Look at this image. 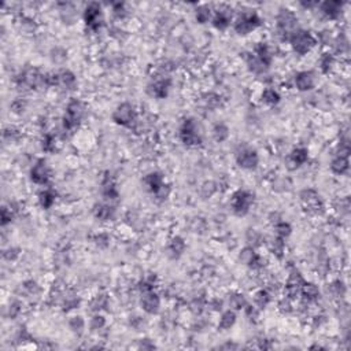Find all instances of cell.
Returning <instances> with one entry per match:
<instances>
[{"label":"cell","instance_id":"obj_27","mask_svg":"<svg viewBox=\"0 0 351 351\" xmlns=\"http://www.w3.org/2000/svg\"><path fill=\"white\" fill-rule=\"evenodd\" d=\"M272 298H273V294H272L271 291L268 290V288H261V290H258L254 294V305L259 310H262V309H265L272 302Z\"/></svg>","mask_w":351,"mask_h":351},{"label":"cell","instance_id":"obj_3","mask_svg":"<svg viewBox=\"0 0 351 351\" xmlns=\"http://www.w3.org/2000/svg\"><path fill=\"white\" fill-rule=\"evenodd\" d=\"M261 18L253 10L240 12L234 21V29L239 36H248L261 26Z\"/></svg>","mask_w":351,"mask_h":351},{"label":"cell","instance_id":"obj_47","mask_svg":"<svg viewBox=\"0 0 351 351\" xmlns=\"http://www.w3.org/2000/svg\"><path fill=\"white\" fill-rule=\"evenodd\" d=\"M113 15L117 19H123L128 15V10L123 3H114L113 4Z\"/></svg>","mask_w":351,"mask_h":351},{"label":"cell","instance_id":"obj_52","mask_svg":"<svg viewBox=\"0 0 351 351\" xmlns=\"http://www.w3.org/2000/svg\"><path fill=\"white\" fill-rule=\"evenodd\" d=\"M19 255V250L18 248H14V247H10L8 250H6L4 253H3V257L7 259V261H15V259L18 258Z\"/></svg>","mask_w":351,"mask_h":351},{"label":"cell","instance_id":"obj_7","mask_svg":"<svg viewBox=\"0 0 351 351\" xmlns=\"http://www.w3.org/2000/svg\"><path fill=\"white\" fill-rule=\"evenodd\" d=\"M113 121L125 128H132L137 123V111L135 106L130 105L128 102L121 103L116 107V110L113 113Z\"/></svg>","mask_w":351,"mask_h":351},{"label":"cell","instance_id":"obj_39","mask_svg":"<svg viewBox=\"0 0 351 351\" xmlns=\"http://www.w3.org/2000/svg\"><path fill=\"white\" fill-rule=\"evenodd\" d=\"M41 147L45 153H54L56 150V139L52 133H45L41 140Z\"/></svg>","mask_w":351,"mask_h":351},{"label":"cell","instance_id":"obj_11","mask_svg":"<svg viewBox=\"0 0 351 351\" xmlns=\"http://www.w3.org/2000/svg\"><path fill=\"white\" fill-rule=\"evenodd\" d=\"M31 180L37 185H47L51 180V169L44 159H39L33 163L29 172Z\"/></svg>","mask_w":351,"mask_h":351},{"label":"cell","instance_id":"obj_42","mask_svg":"<svg viewBox=\"0 0 351 351\" xmlns=\"http://www.w3.org/2000/svg\"><path fill=\"white\" fill-rule=\"evenodd\" d=\"M62 6L65 7V8L61 10V17L65 21V24L66 22H74L76 21V11H74L73 7L68 4V3H63Z\"/></svg>","mask_w":351,"mask_h":351},{"label":"cell","instance_id":"obj_1","mask_svg":"<svg viewBox=\"0 0 351 351\" xmlns=\"http://www.w3.org/2000/svg\"><path fill=\"white\" fill-rule=\"evenodd\" d=\"M85 111L86 107L82 100L76 98L72 99L68 103L65 116L62 118L63 129L68 130V132H73V130L80 125L81 119L85 116Z\"/></svg>","mask_w":351,"mask_h":351},{"label":"cell","instance_id":"obj_26","mask_svg":"<svg viewBox=\"0 0 351 351\" xmlns=\"http://www.w3.org/2000/svg\"><path fill=\"white\" fill-rule=\"evenodd\" d=\"M236 320H237V317H236V312L234 310L229 309V310L222 312L221 315H220V321H218V329L229 331L236 324Z\"/></svg>","mask_w":351,"mask_h":351},{"label":"cell","instance_id":"obj_33","mask_svg":"<svg viewBox=\"0 0 351 351\" xmlns=\"http://www.w3.org/2000/svg\"><path fill=\"white\" fill-rule=\"evenodd\" d=\"M349 167H350V163H349V158H345V156H339L336 155L335 158L331 162V170L335 174H345V173L349 172Z\"/></svg>","mask_w":351,"mask_h":351},{"label":"cell","instance_id":"obj_40","mask_svg":"<svg viewBox=\"0 0 351 351\" xmlns=\"http://www.w3.org/2000/svg\"><path fill=\"white\" fill-rule=\"evenodd\" d=\"M107 302H109V299H107V296H106L105 294L93 296V299L91 301V309H92L93 312L99 313L102 309H105L106 306H107Z\"/></svg>","mask_w":351,"mask_h":351},{"label":"cell","instance_id":"obj_18","mask_svg":"<svg viewBox=\"0 0 351 351\" xmlns=\"http://www.w3.org/2000/svg\"><path fill=\"white\" fill-rule=\"evenodd\" d=\"M343 3L342 1H324L318 4V8H320L321 14L328 19H338L342 15L343 12Z\"/></svg>","mask_w":351,"mask_h":351},{"label":"cell","instance_id":"obj_14","mask_svg":"<svg viewBox=\"0 0 351 351\" xmlns=\"http://www.w3.org/2000/svg\"><path fill=\"white\" fill-rule=\"evenodd\" d=\"M140 306L147 314H156L160 309V296L155 292V290L142 292Z\"/></svg>","mask_w":351,"mask_h":351},{"label":"cell","instance_id":"obj_22","mask_svg":"<svg viewBox=\"0 0 351 351\" xmlns=\"http://www.w3.org/2000/svg\"><path fill=\"white\" fill-rule=\"evenodd\" d=\"M185 251V241L181 236H174L167 244V255L173 259H179Z\"/></svg>","mask_w":351,"mask_h":351},{"label":"cell","instance_id":"obj_51","mask_svg":"<svg viewBox=\"0 0 351 351\" xmlns=\"http://www.w3.org/2000/svg\"><path fill=\"white\" fill-rule=\"evenodd\" d=\"M12 217H14V209L3 207L1 209V225L6 227L7 224H10L12 221Z\"/></svg>","mask_w":351,"mask_h":351},{"label":"cell","instance_id":"obj_12","mask_svg":"<svg viewBox=\"0 0 351 351\" xmlns=\"http://www.w3.org/2000/svg\"><path fill=\"white\" fill-rule=\"evenodd\" d=\"M211 22L217 31L225 32L232 24V10L227 6H221L218 10H214Z\"/></svg>","mask_w":351,"mask_h":351},{"label":"cell","instance_id":"obj_25","mask_svg":"<svg viewBox=\"0 0 351 351\" xmlns=\"http://www.w3.org/2000/svg\"><path fill=\"white\" fill-rule=\"evenodd\" d=\"M246 63L248 70L251 73L257 74V76H262V74H265L269 70V66H266L264 62L259 61L254 54H248V56L246 58Z\"/></svg>","mask_w":351,"mask_h":351},{"label":"cell","instance_id":"obj_44","mask_svg":"<svg viewBox=\"0 0 351 351\" xmlns=\"http://www.w3.org/2000/svg\"><path fill=\"white\" fill-rule=\"evenodd\" d=\"M328 291H329L333 296H336V298H342V296L345 295L346 287L345 284L342 283V281H333V283L328 287Z\"/></svg>","mask_w":351,"mask_h":351},{"label":"cell","instance_id":"obj_9","mask_svg":"<svg viewBox=\"0 0 351 351\" xmlns=\"http://www.w3.org/2000/svg\"><path fill=\"white\" fill-rule=\"evenodd\" d=\"M49 86H61L65 91H74L77 88V77L73 72L62 69L56 73H48Z\"/></svg>","mask_w":351,"mask_h":351},{"label":"cell","instance_id":"obj_15","mask_svg":"<svg viewBox=\"0 0 351 351\" xmlns=\"http://www.w3.org/2000/svg\"><path fill=\"white\" fill-rule=\"evenodd\" d=\"M294 84H295L296 89L301 92H309L312 91L315 86V76L313 72L310 70H303V72H298L294 77Z\"/></svg>","mask_w":351,"mask_h":351},{"label":"cell","instance_id":"obj_29","mask_svg":"<svg viewBox=\"0 0 351 351\" xmlns=\"http://www.w3.org/2000/svg\"><path fill=\"white\" fill-rule=\"evenodd\" d=\"M56 200V192L51 188H45L39 194V204L43 209H51Z\"/></svg>","mask_w":351,"mask_h":351},{"label":"cell","instance_id":"obj_45","mask_svg":"<svg viewBox=\"0 0 351 351\" xmlns=\"http://www.w3.org/2000/svg\"><path fill=\"white\" fill-rule=\"evenodd\" d=\"M259 312H261V310H259L255 305H247L246 308H244L246 317L251 321V322H257V321H258Z\"/></svg>","mask_w":351,"mask_h":351},{"label":"cell","instance_id":"obj_17","mask_svg":"<svg viewBox=\"0 0 351 351\" xmlns=\"http://www.w3.org/2000/svg\"><path fill=\"white\" fill-rule=\"evenodd\" d=\"M301 200L305 204V207L310 211L317 214L321 209H322V202H321L320 195L314 191V190H303L301 192Z\"/></svg>","mask_w":351,"mask_h":351},{"label":"cell","instance_id":"obj_28","mask_svg":"<svg viewBox=\"0 0 351 351\" xmlns=\"http://www.w3.org/2000/svg\"><path fill=\"white\" fill-rule=\"evenodd\" d=\"M213 14H214V10L211 8V6H209V4H200L195 10V19H196L197 24L204 25L213 19Z\"/></svg>","mask_w":351,"mask_h":351},{"label":"cell","instance_id":"obj_35","mask_svg":"<svg viewBox=\"0 0 351 351\" xmlns=\"http://www.w3.org/2000/svg\"><path fill=\"white\" fill-rule=\"evenodd\" d=\"M274 234H276V237H280V239L285 240L292 234V227L288 222L280 221L277 224H274Z\"/></svg>","mask_w":351,"mask_h":351},{"label":"cell","instance_id":"obj_37","mask_svg":"<svg viewBox=\"0 0 351 351\" xmlns=\"http://www.w3.org/2000/svg\"><path fill=\"white\" fill-rule=\"evenodd\" d=\"M335 56L332 55V54H324V55L321 56L320 59V69L321 72L324 74H329L331 72H332L333 66H335Z\"/></svg>","mask_w":351,"mask_h":351},{"label":"cell","instance_id":"obj_24","mask_svg":"<svg viewBox=\"0 0 351 351\" xmlns=\"http://www.w3.org/2000/svg\"><path fill=\"white\" fill-rule=\"evenodd\" d=\"M253 54L257 56V58H258L259 61L264 62L266 66H269V68H271L272 62H273V52H272L271 47H269L268 44L258 43L257 45H255V47H254Z\"/></svg>","mask_w":351,"mask_h":351},{"label":"cell","instance_id":"obj_34","mask_svg":"<svg viewBox=\"0 0 351 351\" xmlns=\"http://www.w3.org/2000/svg\"><path fill=\"white\" fill-rule=\"evenodd\" d=\"M269 250L271 253L277 257V258H283L284 251H285V244H284L283 239L280 237H273L271 241H269Z\"/></svg>","mask_w":351,"mask_h":351},{"label":"cell","instance_id":"obj_2","mask_svg":"<svg viewBox=\"0 0 351 351\" xmlns=\"http://www.w3.org/2000/svg\"><path fill=\"white\" fill-rule=\"evenodd\" d=\"M288 43L291 44V48L294 49V52L298 55H308L312 49L314 48L317 44V39L310 31L305 29H298L295 33H292V36L288 39Z\"/></svg>","mask_w":351,"mask_h":351},{"label":"cell","instance_id":"obj_32","mask_svg":"<svg viewBox=\"0 0 351 351\" xmlns=\"http://www.w3.org/2000/svg\"><path fill=\"white\" fill-rule=\"evenodd\" d=\"M248 302H247L246 296L240 294V292H234L231 294L228 298V306L229 309H232L234 312H239V310H244Z\"/></svg>","mask_w":351,"mask_h":351},{"label":"cell","instance_id":"obj_19","mask_svg":"<svg viewBox=\"0 0 351 351\" xmlns=\"http://www.w3.org/2000/svg\"><path fill=\"white\" fill-rule=\"evenodd\" d=\"M92 214L99 221H110V220H113L114 216H116V209H114V206H111L110 203L100 202V203H96L93 206Z\"/></svg>","mask_w":351,"mask_h":351},{"label":"cell","instance_id":"obj_50","mask_svg":"<svg viewBox=\"0 0 351 351\" xmlns=\"http://www.w3.org/2000/svg\"><path fill=\"white\" fill-rule=\"evenodd\" d=\"M93 241L95 244L99 247V248H106V247L110 244V237L107 234H98L95 237H93Z\"/></svg>","mask_w":351,"mask_h":351},{"label":"cell","instance_id":"obj_49","mask_svg":"<svg viewBox=\"0 0 351 351\" xmlns=\"http://www.w3.org/2000/svg\"><path fill=\"white\" fill-rule=\"evenodd\" d=\"M10 109H11L12 113H15V114H22L25 109H26V102L21 98L15 99L11 105H10Z\"/></svg>","mask_w":351,"mask_h":351},{"label":"cell","instance_id":"obj_36","mask_svg":"<svg viewBox=\"0 0 351 351\" xmlns=\"http://www.w3.org/2000/svg\"><path fill=\"white\" fill-rule=\"evenodd\" d=\"M69 328L76 335H81V333L84 332V329H85V320L81 315H73L69 320Z\"/></svg>","mask_w":351,"mask_h":351},{"label":"cell","instance_id":"obj_4","mask_svg":"<svg viewBox=\"0 0 351 351\" xmlns=\"http://www.w3.org/2000/svg\"><path fill=\"white\" fill-rule=\"evenodd\" d=\"M276 28L277 35L283 40H287L292 36V33L298 31V18L294 12L288 8H281L276 17Z\"/></svg>","mask_w":351,"mask_h":351},{"label":"cell","instance_id":"obj_16","mask_svg":"<svg viewBox=\"0 0 351 351\" xmlns=\"http://www.w3.org/2000/svg\"><path fill=\"white\" fill-rule=\"evenodd\" d=\"M170 86H172L170 78L159 77V78L154 80L148 85V92H150L151 96H154L156 99H165L169 91H170Z\"/></svg>","mask_w":351,"mask_h":351},{"label":"cell","instance_id":"obj_6","mask_svg":"<svg viewBox=\"0 0 351 351\" xmlns=\"http://www.w3.org/2000/svg\"><path fill=\"white\" fill-rule=\"evenodd\" d=\"M254 200H255V196L253 192L247 190H237L231 197V209L234 216L244 217L250 213Z\"/></svg>","mask_w":351,"mask_h":351},{"label":"cell","instance_id":"obj_8","mask_svg":"<svg viewBox=\"0 0 351 351\" xmlns=\"http://www.w3.org/2000/svg\"><path fill=\"white\" fill-rule=\"evenodd\" d=\"M234 159L237 166L244 170H255L259 165V155L253 147L248 146H240L236 151Z\"/></svg>","mask_w":351,"mask_h":351},{"label":"cell","instance_id":"obj_5","mask_svg":"<svg viewBox=\"0 0 351 351\" xmlns=\"http://www.w3.org/2000/svg\"><path fill=\"white\" fill-rule=\"evenodd\" d=\"M179 135L181 143L185 144L187 147H196V146H200L202 142H203L199 123L194 118L184 119V122H183L181 128H180Z\"/></svg>","mask_w":351,"mask_h":351},{"label":"cell","instance_id":"obj_38","mask_svg":"<svg viewBox=\"0 0 351 351\" xmlns=\"http://www.w3.org/2000/svg\"><path fill=\"white\" fill-rule=\"evenodd\" d=\"M246 239H247V244H248L250 247H253V248L261 246V244H262V241H264L262 234H259L257 229H251V228L247 231Z\"/></svg>","mask_w":351,"mask_h":351},{"label":"cell","instance_id":"obj_53","mask_svg":"<svg viewBox=\"0 0 351 351\" xmlns=\"http://www.w3.org/2000/svg\"><path fill=\"white\" fill-rule=\"evenodd\" d=\"M8 310H10V315H11V318H15V317L21 313V305L17 302L11 303Z\"/></svg>","mask_w":351,"mask_h":351},{"label":"cell","instance_id":"obj_13","mask_svg":"<svg viewBox=\"0 0 351 351\" xmlns=\"http://www.w3.org/2000/svg\"><path fill=\"white\" fill-rule=\"evenodd\" d=\"M309 160V151L305 147H296L291 151L285 158V167L288 170H295L299 166L305 165Z\"/></svg>","mask_w":351,"mask_h":351},{"label":"cell","instance_id":"obj_23","mask_svg":"<svg viewBox=\"0 0 351 351\" xmlns=\"http://www.w3.org/2000/svg\"><path fill=\"white\" fill-rule=\"evenodd\" d=\"M102 195L107 200H117L118 196H119L117 184L110 176H106L102 181Z\"/></svg>","mask_w":351,"mask_h":351},{"label":"cell","instance_id":"obj_41","mask_svg":"<svg viewBox=\"0 0 351 351\" xmlns=\"http://www.w3.org/2000/svg\"><path fill=\"white\" fill-rule=\"evenodd\" d=\"M51 61L54 63H63V62L68 59V52L62 47H55V48L51 49Z\"/></svg>","mask_w":351,"mask_h":351},{"label":"cell","instance_id":"obj_48","mask_svg":"<svg viewBox=\"0 0 351 351\" xmlns=\"http://www.w3.org/2000/svg\"><path fill=\"white\" fill-rule=\"evenodd\" d=\"M292 301H290L288 298H285L284 296L283 299L278 302V310L283 313V314H288V313H291L292 310H294V306H292Z\"/></svg>","mask_w":351,"mask_h":351},{"label":"cell","instance_id":"obj_21","mask_svg":"<svg viewBox=\"0 0 351 351\" xmlns=\"http://www.w3.org/2000/svg\"><path fill=\"white\" fill-rule=\"evenodd\" d=\"M143 183H144V185L147 187V190L153 195H154L155 192L159 190L162 185L166 184V181H165V179H163V176H162V173L159 172H151L148 173L147 176L143 179Z\"/></svg>","mask_w":351,"mask_h":351},{"label":"cell","instance_id":"obj_31","mask_svg":"<svg viewBox=\"0 0 351 351\" xmlns=\"http://www.w3.org/2000/svg\"><path fill=\"white\" fill-rule=\"evenodd\" d=\"M261 99H262V103H265L266 106H277L281 100V96L280 93L274 89V88H271L268 86L262 91V95H261Z\"/></svg>","mask_w":351,"mask_h":351},{"label":"cell","instance_id":"obj_43","mask_svg":"<svg viewBox=\"0 0 351 351\" xmlns=\"http://www.w3.org/2000/svg\"><path fill=\"white\" fill-rule=\"evenodd\" d=\"M89 327H91L92 331H100V329H103V328L106 327V318L102 314H99V313L93 314L91 321H89Z\"/></svg>","mask_w":351,"mask_h":351},{"label":"cell","instance_id":"obj_54","mask_svg":"<svg viewBox=\"0 0 351 351\" xmlns=\"http://www.w3.org/2000/svg\"><path fill=\"white\" fill-rule=\"evenodd\" d=\"M210 306H211L213 310H216V312H221L222 306H224V302L220 301V299H214V301L210 302Z\"/></svg>","mask_w":351,"mask_h":351},{"label":"cell","instance_id":"obj_10","mask_svg":"<svg viewBox=\"0 0 351 351\" xmlns=\"http://www.w3.org/2000/svg\"><path fill=\"white\" fill-rule=\"evenodd\" d=\"M84 22L89 31L98 32L103 24V10L99 3H89L84 10Z\"/></svg>","mask_w":351,"mask_h":351},{"label":"cell","instance_id":"obj_46","mask_svg":"<svg viewBox=\"0 0 351 351\" xmlns=\"http://www.w3.org/2000/svg\"><path fill=\"white\" fill-rule=\"evenodd\" d=\"M170 192H172V188H170V184H165L160 187L158 191L155 192L154 196L156 200H159V202H163V200H166L167 197H169V195H170Z\"/></svg>","mask_w":351,"mask_h":351},{"label":"cell","instance_id":"obj_20","mask_svg":"<svg viewBox=\"0 0 351 351\" xmlns=\"http://www.w3.org/2000/svg\"><path fill=\"white\" fill-rule=\"evenodd\" d=\"M301 298H302L303 302L306 303H314L318 301L320 298V288L318 285L314 283H303L302 288H301Z\"/></svg>","mask_w":351,"mask_h":351},{"label":"cell","instance_id":"obj_30","mask_svg":"<svg viewBox=\"0 0 351 351\" xmlns=\"http://www.w3.org/2000/svg\"><path fill=\"white\" fill-rule=\"evenodd\" d=\"M211 135H213V139L216 140L217 143H224L227 142L229 139V135H231V130H229L228 125L224 122H218L213 126V130H211Z\"/></svg>","mask_w":351,"mask_h":351}]
</instances>
